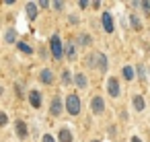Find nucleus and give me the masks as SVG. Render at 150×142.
I'll return each mask as SVG.
<instances>
[{"mask_svg":"<svg viewBox=\"0 0 150 142\" xmlns=\"http://www.w3.org/2000/svg\"><path fill=\"white\" fill-rule=\"evenodd\" d=\"M50 48H52V56H54V60H62V58H64V45H62L60 35H52V39H50Z\"/></svg>","mask_w":150,"mask_h":142,"instance_id":"nucleus-2","label":"nucleus"},{"mask_svg":"<svg viewBox=\"0 0 150 142\" xmlns=\"http://www.w3.org/2000/svg\"><path fill=\"white\" fill-rule=\"evenodd\" d=\"M41 142H54V138H52V136H50V134H45V136H43V140H41Z\"/></svg>","mask_w":150,"mask_h":142,"instance_id":"nucleus-28","label":"nucleus"},{"mask_svg":"<svg viewBox=\"0 0 150 142\" xmlns=\"http://www.w3.org/2000/svg\"><path fill=\"white\" fill-rule=\"evenodd\" d=\"M17 45H19V50H21V52H23V54H29V56H31V54H33V48H31V45H27V43H25V41H19V43H17Z\"/></svg>","mask_w":150,"mask_h":142,"instance_id":"nucleus-21","label":"nucleus"},{"mask_svg":"<svg viewBox=\"0 0 150 142\" xmlns=\"http://www.w3.org/2000/svg\"><path fill=\"white\" fill-rule=\"evenodd\" d=\"M101 25H103L105 33H113L115 23H113V17H111V13H109V11H103V15H101Z\"/></svg>","mask_w":150,"mask_h":142,"instance_id":"nucleus-5","label":"nucleus"},{"mask_svg":"<svg viewBox=\"0 0 150 142\" xmlns=\"http://www.w3.org/2000/svg\"><path fill=\"white\" fill-rule=\"evenodd\" d=\"M0 95H2V87H0Z\"/></svg>","mask_w":150,"mask_h":142,"instance_id":"nucleus-34","label":"nucleus"},{"mask_svg":"<svg viewBox=\"0 0 150 142\" xmlns=\"http://www.w3.org/2000/svg\"><path fill=\"white\" fill-rule=\"evenodd\" d=\"M121 76H123V80L132 82V80L136 78V68H134V66H129V64H125V66L121 68Z\"/></svg>","mask_w":150,"mask_h":142,"instance_id":"nucleus-9","label":"nucleus"},{"mask_svg":"<svg viewBox=\"0 0 150 142\" xmlns=\"http://www.w3.org/2000/svg\"><path fill=\"white\" fill-rule=\"evenodd\" d=\"M15 130H17L19 138H27V134H29V130H27V124H25V121H21V119L15 124Z\"/></svg>","mask_w":150,"mask_h":142,"instance_id":"nucleus-16","label":"nucleus"},{"mask_svg":"<svg viewBox=\"0 0 150 142\" xmlns=\"http://www.w3.org/2000/svg\"><path fill=\"white\" fill-rule=\"evenodd\" d=\"M8 124V117H6V113L4 111H0V128H4Z\"/></svg>","mask_w":150,"mask_h":142,"instance_id":"nucleus-25","label":"nucleus"},{"mask_svg":"<svg viewBox=\"0 0 150 142\" xmlns=\"http://www.w3.org/2000/svg\"><path fill=\"white\" fill-rule=\"evenodd\" d=\"M107 93L111 99H117L121 95V84H119V78L117 76H109L107 78Z\"/></svg>","mask_w":150,"mask_h":142,"instance_id":"nucleus-3","label":"nucleus"},{"mask_svg":"<svg viewBox=\"0 0 150 142\" xmlns=\"http://www.w3.org/2000/svg\"><path fill=\"white\" fill-rule=\"evenodd\" d=\"M140 9H142V11H144V13L150 17V0H144V2L140 4Z\"/></svg>","mask_w":150,"mask_h":142,"instance_id":"nucleus-24","label":"nucleus"},{"mask_svg":"<svg viewBox=\"0 0 150 142\" xmlns=\"http://www.w3.org/2000/svg\"><path fill=\"white\" fill-rule=\"evenodd\" d=\"M78 6H80V9H88V6H91V2H86V0H80Z\"/></svg>","mask_w":150,"mask_h":142,"instance_id":"nucleus-26","label":"nucleus"},{"mask_svg":"<svg viewBox=\"0 0 150 142\" xmlns=\"http://www.w3.org/2000/svg\"><path fill=\"white\" fill-rule=\"evenodd\" d=\"M129 142H142V138H140V136H132Z\"/></svg>","mask_w":150,"mask_h":142,"instance_id":"nucleus-31","label":"nucleus"},{"mask_svg":"<svg viewBox=\"0 0 150 142\" xmlns=\"http://www.w3.org/2000/svg\"><path fill=\"white\" fill-rule=\"evenodd\" d=\"M58 140H60V142H72L74 138H72V132H70L68 128H60V132H58Z\"/></svg>","mask_w":150,"mask_h":142,"instance_id":"nucleus-13","label":"nucleus"},{"mask_svg":"<svg viewBox=\"0 0 150 142\" xmlns=\"http://www.w3.org/2000/svg\"><path fill=\"white\" fill-rule=\"evenodd\" d=\"M91 111H93L95 115H101V113L105 111V99H103L101 95H95V97L91 99Z\"/></svg>","mask_w":150,"mask_h":142,"instance_id":"nucleus-4","label":"nucleus"},{"mask_svg":"<svg viewBox=\"0 0 150 142\" xmlns=\"http://www.w3.org/2000/svg\"><path fill=\"white\" fill-rule=\"evenodd\" d=\"M52 6H54V9H58V11H62V9H64V2H54Z\"/></svg>","mask_w":150,"mask_h":142,"instance_id":"nucleus-27","label":"nucleus"},{"mask_svg":"<svg viewBox=\"0 0 150 142\" xmlns=\"http://www.w3.org/2000/svg\"><path fill=\"white\" fill-rule=\"evenodd\" d=\"M132 105H134L136 113H142V111H144V107H146V101H144V97H142L140 93H136V95L132 97Z\"/></svg>","mask_w":150,"mask_h":142,"instance_id":"nucleus-6","label":"nucleus"},{"mask_svg":"<svg viewBox=\"0 0 150 142\" xmlns=\"http://www.w3.org/2000/svg\"><path fill=\"white\" fill-rule=\"evenodd\" d=\"M78 43L86 48V45H91V43H93V37H91L88 33H80V35H78Z\"/></svg>","mask_w":150,"mask_h":142,"instance_id":"nucleus-19","label":"nucleus"},{"mask_svg":"<svg viewBox=\"0 0 150 142\" xmlns=\"http://www.w3.org/2000/svg\"><path fill=\"white\" fill-rule=\"evenodd\" d=\"M50 113L54 117H58L62 113V97H54L52 99V105H50Z\"/></svg>","mask_w":150,"mask_h":142,"instance_id":"nucleus-7","label":"nucleus"},{"mask_svg":"<svg viewBox=\"0 0 150 142\" xmlns=\"http://www.w3.org/2000/svg\"><path fill=\"white\" fill-rule=\"evenodd\" d=\"M15 39H17L15 29H8V31H6V43H15Z\"/></svg>","mask_w":150,"mask_h":142,"instance_id":"nucleus-22","label":"nucleus"},{"mask_svg":"<svg viewBox=\"0 0 150 142\" xmlns=\"http://www.w3.org/2000/svg\"><path fill=\"white\" fill-rule=\"evenodd\" d=\"M136 76H138L142 82H146V80H148V68H146L142 62H140V64H136Z\"/></svg>","mask_w":150,"mask_h":142,"instance_id":"nucleus-12","label":"nucleus"},{"mask_svg":"<svg viewBox=\"0 0 150 142\" xmlns=\"http://www.w3.org/2000/svg\"><path fill=\"white\" fill-rule=\"evenodd\" d=\"M66 111H68L70 115H78V113H80V97H78L76 93H70V95L66 97Z\"/></svg>","mask_w":150,"mask_h":142,"instance_id":"nucleus-1","label":"nucleus"},{"mask_svg":"<svg viewBox=\"0 0 150 142\" xmlns=\"http://www.w3.org/2000/svg\"><path fill=\"white\" fill-rule=\"evenodd\" d=\"M107 66H109L107 56H105V54H101V52H97V70L105 72V70H107Z\"/></svg>","mask_w":150,"mask_h":142,"instance_id":"nucleus-11","label":"nucleus"},{"mask_svg":"<svg viewBox=\"0 0 150 142\" xmlns=\"http://www.w3.org/2000/svg\"><path fill=\"white\" fill-rule=\"evenodd\" d=\"M148 78H150V68H148Z\"/></svg>","mask_w":150,"mask_h":142,"instance_id":"nucleus-32","label":"nucleus"},{"mask_svg":"<svg viewBox=\"0 0 150 142\" xmlns=\"http://www.w3.org/2000/svg\"><path fill=\"white\" fill-rule=\"evenodd\" d=\"M39 80H41L43 84H52V82H54V72H52L50 68H43V70L39 72Z\"/></svg>","mask_w":150,"mask_h":142,"instance_id":"nucleus-10","label":"nucleus"},{"mask_svg":"<svg viewBox=\"0 0 150 142\" xmlns=\"http://www.w3.org/2000/svg\"><path fill=\"white\" fill-rule=\"evenodd\" d=\"M25 11H27V17H29L31 21L37 17V4H35V2H29V4L25 6Z\"/></svg>","mask_w":150,"mask_h":142,"instance_id":"nucleus-18","label":"nucleus"},{"mask_svg":"<svg viewBox=\"0 0 150 142\" xmlns=\"http://www.w3.org/2000/svg\"><path fill=\"white\" fill-rule=\"evenodd\" d=\"M70 76H72L70 70H64V72H62V82H64V84H70V80H72Z\"/></svg>","mask_w":150,"mask_h":142,"instance_id":"nucleus-23","label":"nucleus"},{"mask_svg":"<svg viewBox=\"0 0 150 142\" xmlns=\"http://www.w3.org/2000/svg\"><path fill=\"white\" fill-rule=\"evenodd\" d=\"M70 23H72V25H76V23H78V17H76V15H72V17H70Z\"/></svg>","mask_w":150,"mask_h":142,"instance_id":"nucleus-30","label":"nucleus"},{"mask_svg":"<svg viewBox=\"0 0 150 142\" xmlns=\"http://www.w3.org/2000/svg\"><path fill=\"white\" fill-rule=\"evenodd\" d=\"M74 82H76V87H78V89H86V87H88V80H86V76H84L82 72L74 74Z\"/></svg>","mask_w":150,"mask_h":142,"instance_id":"nucleus-17","label":"nucleus"},{"mask_svg":"<svg viewBox=\"0 0 150 142\" xmlns=\"http://www.w3.org/2000/svg\"><path fill=\"white\" fill-rule=\"evenodd\" d=\"M64 56H66L70 62L76 60V43H74V41H68V43H66V48H64Z\"/></svg>","mask_w":150,"mask_h":142,"instance_id":"nucleus-8","label":"nucleus"},{"mask_svg":"<svg viewBox=\"0 0 150 142\" xmlns=\"http://www.w3.org/2000/svg\"><path fill=\"white\" fill-rule=\"evenodd\" d=\"M39 6H41V9H47V6H50V2H47V0H41Z\"/></svg>","mask_w":150,"mask_h":142,"instance_id":"nucleus-29","label":"nucleus"},{"mask_svg":"<svg viewBox=\"0 0 150 142\" xmlns=\"http://www.w3.org/2000/svg\"><path fill=\"white\" fill-rule=\"evenodd\" d=\"M129 27H132V29H136V31H142V19H140L136 13H132V15H129Z\"/></svg>","mask_w":150,"mask_h":142,"instance_id":"nucleus-14","label":"nucleus"},{"mask_svg":"<svg viewBox=\"0 0 150 142\" xmlns=\"http://www.w3.org/2000/svg\"><path fill=\"white\" fill-rule=\"evenodd\" d=\"M86 66H88V68H97V52L86 56Z\"/></svg>","mask_w":150,"mask_h":142,"instance_id":"nucleus-20","label":"nucleus"},{"mask_svg":"<svg viewBox=\"0 0 150 142\" xmlns=\"http://www.w3.org/2000/svg\"><path fill=\"white\" fill-rule=\"evenodd\" d=\"M29 101H31V105L35 109H39V105H41V93L39 91H31L29 93Z\"/></svg>","mask_w":150,"mask_h":142,"instance_id":"nucleus-15","label":"nucleus"},{"mask_svg":"<svg viewBox=\"0 0 150 142\" xmlns=\"http://www.w3.org/2000/svg\"><path fill=\"white\" fill-rule=\"evenodd\" d=\"M91 142H101V140H91Z\"/></svg>","mask_w":150,"mask_h":142,"instance_id":"nucleus-33","label":"nucleus"}]
</instances>
